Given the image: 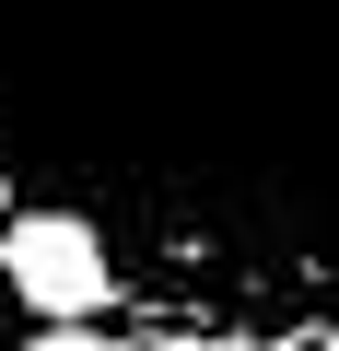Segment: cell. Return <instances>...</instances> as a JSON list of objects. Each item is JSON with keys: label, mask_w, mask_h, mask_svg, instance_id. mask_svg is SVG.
Masks as SVG:
<instances>
[{"label": "cell", "mask_w": 339, "mask_h": 351, "mask_svg": "<svg viewBox=\"0 0 339 351\" xmlns=\"http://www.w3.org/2000/svg\"><path fill=\"white\" fill-rule=\"evenodd\" d=\"M0 164L176 328H339V0H0Z\"/></svg>", "instance_id": "obj_1"}, {"label": "cell", "mask_w": 339, "mask_h": 351, "mask_svg": "<svg viewBox=\"0 0 339 351\" xmlns=\"http://www.w3.org/2000/svg\"><path fill=\"white\" fill-rule=\"evenodd\" d=\"M0 293H12L36 328H59V316H117L129 304V269H117V246H105L94 211L24 199L12 223H0Z\"/></svg>", "instance_id": "obj_2"}, {"label": "cell", "mask_w": 339, "mask_h": 351, "mask_svg": "<svg viewBox=\"0 0 339 351\" xmlns=\"http://www.w3.org/2000/svg\"><path fill=\"white\" fill-rule=\"evenodd\" d=\"M24 351H129V339H117L105 316H59V328H36Z\"/></svg>", "instance_id": "obj_3"}, {"label": "cell", "mask_w": 339, "mask_h": 351, "mask_svg": "<svg viewBox=\"0 0 339 351\" xmlns=\"http://www.w3.org/2000/svg\"><path fill=\"white\" fill-rule=\"evenodd\" d=\"M0 351H24V339H0Z\"/></svg>", "instance_id": "obj_4"}]
</instances>
